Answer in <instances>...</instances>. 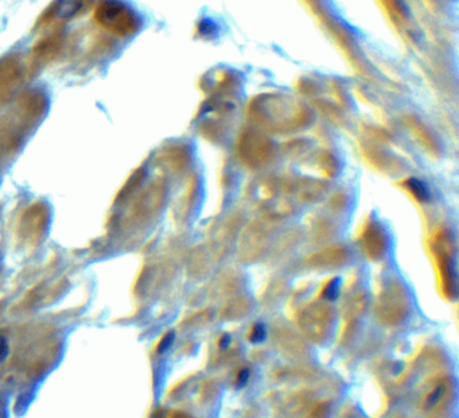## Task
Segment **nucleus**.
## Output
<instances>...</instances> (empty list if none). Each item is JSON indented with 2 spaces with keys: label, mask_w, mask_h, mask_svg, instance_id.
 <instances>
[{
  "label": "nucleus",
  "mask_w": 459,
  "mask_h": 418,
  "mask_svg": "<svg viewBox=\"0 0 459 418\" xmlns=\"http://www.w3.org/2000/svg\"><path fill=\"white\" fill-rule=\"evenodd\" d=\"M457 398V382L450 377H436L422 384L416 394V409L422 415H436Z\"/></svg>",
  "instance_id": "nucleus-1"
},
{
  "label": "nucleus",
  "mask_w": 459,
  "mask_h": 418,
  "mask_svg": "<svg viewBox=\"0 0 459 418\" xmlns=\"http://www.w3.org/2000/svg\"><path fill=\"white\" fill-rule=\"evenodd\" d=\"M407 186L410 188V190L414 193V196L422 201V203H426V201H429L431 199V193H429V189L427 186L426 184L419 179V178H410L407 181Z\"/></svg>",
  "instance_id": "nucleus-2"
},
{
  "label": "nucleus",
  "mask_w": 459,
  "mask_h": 418,
  "mask_svg": "<svg viewBox=\"0 0 459 418\" xmlns=\"http://www.w3.org/2000/svg\"><path fill=\"white\" fill-rule=\"evenodd\" d=\"M82 6L81 0H58L57 12L61 18H71L74 14L80 11Z\"/></svg>",
  "instance_id": "nucleus-3"
},
{
  "label": "nucleus",
  "mask_w": 459,
  "mask_h": 418,
  "mask_svg": "<svg viewBox=\"0 0 459 418\" xmlns=\"http://www.w3.org/2000/svg\"><path fill=\"white\" fill-rule=\"evenodd\" d=\"M251 377H252L251 368L247 367V366H243V367H240L234 373V377L232 380V386L234 388H237V390H241V388H244V387H247L249 384Z\"/></svg>",
  "instance_id": "nucleus-4"
},
{
  "label": "nucleus",
  "mask_w": 459,
  "mask_h": 418,
  "mask_svg": "<svg viewBox=\"0 0 459 418\" xmlns=\"http://www.w3.org/2000/svg\"><path fill=\"white\" fill-rule=\"evenodd\" d=\"M267 339V328L262 322H258L254 325L249 333V342L254 344H260Z\"/></svg>",
  "instance_id": "nucleus-5"
},
{
  "label": "nucleus",
  "mask_w": 459,
  "mask_h": 418,
  "mask_svg": "<svg viewBox=\"0 0 459 418\" xmlns=\"http://www.w3.org/2000/svg\"><path fill=\"white\" fill-rule=\"evenodd\" d=\"M339 289H341V279L334 278L331 282H328V285L325 287L322 296H324V298H326L328 301H334V300L338 298Z\"/></svg>",
  "instance_id": "nucleus-6"
},
{
  "label": "nucleus",
  "mask_w": 459,
  "mask_h": 418,
  "mask_svg": "<svg viewBox=\"0 0 459 418\" xmlns=\"http://www.w3.org/2000/svg\"><path fill=\"white\" fill-rule=\"evenodd\" d=\"M174 339H175V333L174 332H168L164 336V339H162V342H161V344L158 347V352H164V351L170 349L171 344H172V342H174Z\"/></svg>",
  "instance_id": "nucleus-7"
},
{
  "label": "nucleus",
  "mask_w": 459,
  "mask_h": 418,
  "mask_svg": "<svg viewBox=\"0 0 459 418\" xmlns=\"http://www.w3.org/2000/svg\"><path fill=\"white\" fill-rule=\"evenodd\" d=\"M8 353V343H7V339L4 336H0V362L5 359Z\"/></svg>",
  "instance_id": "nucleus-8"
},
{
  "label": "nucleus",
  "mask_w": 459,
  "mask_h": 418,
  "mask_svg": "<svg viewBox=\"0 0 459 418\" xmlns=\"http://www.w3.org/2000/svg\"><path fill=\"white\" fill-rule=\"evenodd\" d=\"M230 343H232V339H230V335H223L221 338H220V340H219V347H220V349H223V351H225V349H228L230 347Z\"/></svg>",
  "instance_id": "nucleus-9"
},
{
  "label": "nucleus",
  "mask_w": 459,
  "mask_h": 418,
  "mask_svg": "<svg viewBox=\"0 0 459 418\" xmlns=\"http://www.w3.org/2000/svg\"><path fill=\"white\" fill-rule=\"evenodd\" d=\"M345 418H357L356 416H349V417H345Z\"/></svg>",
  "instance_id": "nucleus-10"
}]
</instances>
